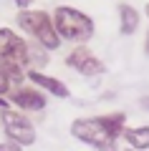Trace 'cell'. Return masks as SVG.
<instances>
[{
	"mask_svg": "<svg viewBox=\"0 0 149 151\" xmlns=\"http://www.w3.org/2000/svg\"><path fill=\"white\" fill-rule=\"evenodd\" d=\"M126 126V113L111 111L101 116H84L71 124V136L96 151H116V141Z\"/></svg>",
	"mask_w": 149,
	"mask_h": 151,
	"instance_id": "6da1fadb",
	"label": "cell"
},
{
	"mask_svg": "<svg viewBox=\"0 0 149 151\" xmlns=\"http://www.w3.org/2000/svg\"><path fill=\"white\" fill-rule=\"evenodd\" d=\"M51 20H53V28L58 33L61 40L73 45H84L94 38V20L86 15L84 10H76L71 5H58L53 13H51Z\"/></svg>",
	"mask_w": 149,
	"mask_h": 151,
	"instance_id": "7a4b0ae2",
	"label": "cell"
},
{
	"mask_svg": "<svg viewBox=\"0 0 149 151\" xmlns=\"http://www.w3.org/2000/svg\"><path fill=\"white\" fill-rule=\"evenodd\" d=\"M15 25L20 28L23 33H28L38 45H43L48 53H51V50H58L61 43H63L58 38V33H56V28H53L51 13H46V10H33V8L31 10H18Z\"/></svg>",
	"mask_w": 149,
	"mask_h": 151,
	"instance_id": "3957f363",
	"label": "cell"
},
{
	"mask_svg": "<svg viewBox=\"0 0 149 151\" xmlns=\"http://www.w3.org/2000/svg\"><path fill=\"white\" fill-rule=\"evenodd\" d=\"M0 124H3L8 141L23 146V149L36 144V126L28 119V113H20L15 108H5V111H0Z\"/></svg>",
	"mask_w": 149,
	"mask_h": 151,
	"instance_id": "277c9868",
	"label": "cell"
},
{
	"mask_svg": "<svg viewBox=\"0 0 149 151\" xmlns=\"http://www.w3.org/2000/svg\"><path fill=\"white\" fill-rule=\"evenodd\" d=\"M5 98H8V103H10L15 111H20V113H41V111H46V106H48L46 93L38 91L36 86H13Z\"/></svg>",
	"mask_w": 149,
	"mask_h": 151,
	"instance_id": "5b68a950",
	"label": "cell"
},
{
	"mask_svg": "<svg viewBox=\"0 0 149 151\" xmlns=\"http://www.w3.org/2000/svg\"><path fill=\"white\" fill-rule=\"evenodd\" d=\"M66 65L71 70H76L78 76H84V78H96V76L106 73L104 60L99 55H94L91 48H86V45H73V50L66 55Z\"/></svg>",
	"mask_w": 149,
	"mask_h": 151,
	"instance_id": "8992f818",
	"label": "cell"
},
{
	"mask_svg": "<svg viewBox=\"0 0 149 151\" xmlns=\"http://www.w3.org/2000/svg\"><path fill=\"white\" fill-rule=\"evenodd\" d=\"M25 38H20L13 28H0V63L13 60V63L25 68Z\"/></svg>",
	"mask_w": 149,
	"mask_h": 151,
	"instance_id": "52a82bcc",
	"label": "cell"
},
{
	"mask_svg": "<svg viewBox=\"0 0 149 151\" xmlns=\"http://www.w3.org/2000/svg\"><path fill=\"white\" fill-rule=\"evenodd\" d=\"M25 81H31L38 91H46V93H51L56 98H68L71 96L68 86L61 78H53V76L43 73V70H25Z\"/></svg>",
	"mask_w": 149,
	"mask_h": 151,
	"instance_id": "ba28073f",
	"label": "cell"
},
{
	"mask_svg": "<svg viewBox=\"0 0 149 151\" xmlns=\"http://www.w3.org/2000/svg\"><path fill=\"white\" fill-rule=\"evenodd\" d=\"M116 13H119V33L121 35H134L139 30V23H142L139 10L134 5H129V3H121L116 8Z\"/></svg>",
	"mask_w": 149,
	"mask_h": 151,
	"instance_id": "9c48e42d",
	"label": "cell"
},
{
	"mask_svg": "<svg viewBox=\"0 0 149 151\" xmlns=\"http://www.w3.org/2000/svg\"><path fill=\"white\" fill-rule=\"evenodd\" d=\"M121 139L134 151H149V126H124Z\"/></svg>",
	"mask_w": 149,
	"mask_h": 151,
	"instance_id": "30bf717a",
	"label": "cell"
},
{
	"mask_svg": "<svg viewBox=\"0 0 149 151\" xmlns=\"http://www.w3.org/2000/svg\"><path fill=\"white\" fill-rule=\"evenodd\" d=\"M48 63H51V53L43 45H38L36 40H28L25 43V68L28 70H41Z\"/></svg>",
	"mask_w": 149,
	"mask_h": 151,
	"instance_id": "8fae6325",
	"label": "cell"
},
{
	"mask_svg": "<svg viewBox=\"0 0 149 151\" xmlns=\"http://www.w3.org/2000/svg\"><path fill=\"white\" fill-rule=\"evenodd\" d=\"M10 81H8L5 78V73H3V70H0V96H8V91H10Z\"/></svg>",
	"mask_w": 149,
	"mask_h": 151,
	"instance_id": "7c38bea8",
	"label": "cell"
},
{
	"mask_svg": "<svg viewBox=\"0 0 149 151\" xmlns=\"http://www.w3.org/2000/svg\"><path fill=\"white\" fill-rule=\"evenodd\" d=\"M0 151H23V146L13 144V141H0Z\"/></svg>",
	"mask_w": 149,
	"mask_h": 151,
	"instance_id": "4fadbf2b",
	"label": "cell"
},
{
	"mask_svg": "<svg viewBox=\"0 0 149 151\" xmlns=\"http://www.w3.org/2000/svg\"><path fill=\"white\" fill-rule=\"evenodd\" d=\"M13 3H15L18 10H31V5H33V0H13Z\"/></svg>",
	"mask_w": 149,
	"mask_h": 151,
	"instance_id": "5bb4252c",
	"label": "cell"
},
{
	"mask_svg": "<svg viewBox=\"0 0 149 151\" xmlns=\"http://www.w3.org/2000/svg\"><path fill=\"white\" fill-rule=\"evenodd\" d=\"M139 106H142L144 111L149 113V96H142V98H139Z\"/></svg>",
	"mask_w": 149,
	"mask_h": 151,
	"instance_id": "9a60e30c",
	"label": "cell"
},
{
	"mask_svg": "<svg viewBox=\"0 0 149 151\" xmlns=\"http://www.w3.org/2000/svg\"><path fill=\"white\" fill-rule=\"evenodd\" d=\"M5 108H13V106L8 103V98H5V96H0V111H5Z\"/></svg>",
	"mask_w": 149,
	"mask_h": 151,
	"instance_id": "2e32d148",
	"label": "cell"
},
{
	"mask_svg": "<svg viewBox=\"0 0 149 151\" xmlns=\"http://www.w3.org/2000/svg\"><path fill=\"white\" fill-rule=\"evenodd\" d=\"M144 53H147V58H149V30H147V35H144Z\"/></svg>",
	"mask_w": 149,
	"mask_h": 151,
	"instance_id": "e0dca14e",
	"label": "cell"
},
{
	"mask_svg": "<svg viewBox=\"0 0 149 151\" xmlns=\"http://www.w3.org/2000/svg\"><path fill=\"white\" fill-rule=\"evenodd\" d=\"M144 15H147V20H149V3H147V8H144Z\"/></svg>",
	"mask_w": 149,
	"mask_h": 151,
	"instance_id": "ac0fdd59",
	"label": "cell"
},
{
	"mask_svg": "<svg viewBox=\"0 0 149 151\" xmlns=\"http://www.w3.org/2000/svg\"><path fill=\"white\" fill-rule=\"evenodd\" d=\"M126 151H134V149H126Z\"/></svg>",
	"mask_w": 149,
	"mask_h": 151,
	"instance_id": "d6986e66",
	"label": "cell"
}]
</instances>
